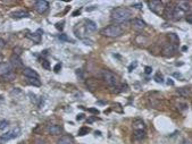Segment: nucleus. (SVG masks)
<instances>
[{"mask_svg":"<svg viewBox=\"0 0 192 144\" xmlns=\"http://www.w3.org/2000/svg\"><path fill=\"white\" fill-rule=\"evenodd\" d=\"M26 38L32 40L34 43H40V41H41V34H38V33H27L26 34Z\"/></svg>","mask_w":192,"mask_h":144,"instance_id":"nucleus-20","label":"nucleus"},{"mask_svg":"<svg viewBox=\"0 0 192 144\" xmlns=\"http://www.w3.org/2000/svg\"><path fill=\"white\" fill-rule=\"evenodd\" d=\"M89 111H90V113H96V115H98V113H99V110H98V109H95V108H90Z\"/></svg>","mask_w":192,"mask_h":144,"instance_id":"nucleus-36","label":"nucleus"},{"mask_svg":"<svg viewBox=\"0 0 192 144\" xmlns=\"http://www.w3.org/2000/svg\"><path fill=\"white\" fill-rule=\"evenodd\" d=\"M132 26H133V29L135 31H141V30H143L146 27V23L140 18H134L132 20Z\"/></svg>","mask_w":192,"mask_h":144,"instance_id":"nucleus-13","label":"nucleus"},{"mask_svg":"<svg viewBox=\"0 0 192 144\" xmlns=\"http://www.w3.org/2000/svg\"><path fill=\"white\" fill-rule=\"evenodd\" d=\"M19 134H21V128L19 127H15L12 131L2 134L0 136V142H6V141H9V140H13V138L17 137Z\"/></svg>","mask_w":192,"mask_h":144,"instance_id":"nucleus-5","label":"nucleus"},{"mask_svg":"<svg viewBox=\"0 0 192 144\" xmlns=\"http://www.w3.org/2000/svg\"><path fill=\"white\" fill-rule=\"evenodd\" d=\"M95 9H96V6H91L90 8H86V10H88V12H91V10H95Z\"/></svg>","mask_w":192,"mask_h":144,"instance_id":"nucleus-45","label":"nucleus"},{"mask_svg":"<svg viewBox=\"0 0 192 144\" xmlns=\"http://www.w3.org/2000/svg\"><path fill=\"white\" fill-rule=\"evenodd\" d=\"M173 76L174 77H177V78H182V75H181L180 73H174Z\"/></svg>","mask_w":192,"mask_h":144,"instance_id":"nucleus-43","label":"nucleus"},{"mask_svg":"<svg viewBox=\"0 0 192 144\" xmlns=\"http://www.w3.org/2000/svg\"><path fill=\"white\" fill-rule=\"evenodd\" d=\"M154 80L157 82V83H164V77H163V74H161V73H157V74L155 75Z\"/></svg>","mask_w":192,"mask_h":144,"instance_id":"nucleus-27","label":"nucleus"},{"mask_svg":"<svg viewBox=\"0 0 192 144\" xmlns=\"http://www.w3.org/2000/svg\"><path fill=\"white\" fill-rule=\"evenodd\" d=\"M59 39H60V40H63V41H70V38H67L65 34H60V35H59Z\"/></svg>","mask_w":192,"mask_h":144,"instance_id":"nucleus-35","label":"nucleus"},{"mask_svg":"<svg viewBox=\"0 0 192 144\" xmlns=\"http://www.w3.org/2000/svg\"><path fill=\"white\" fill-rule=\"evenodd\" d=\"M47 132L50 135H60L62 132H63V128L59 125H49L47 127Z\"/></svg>","mask_w":192,"mask_h":144,"instance_id":"nucleus-11","label":"nucleus"},{"mask_svg":"<svg viewBox=\"0 0 192 144\" xmlns=\"http://www.w3.org/2000/svg\"><path fill=\"white\" fill-rule=\"evenodd\" d=\"M151 72H152V68H151L150 66H147V67L144 68V73H146L147 75H149V74H151Z\"/></svg>","mask_w":192,"mask_h":144,"instance_id":"nucleus-34","label":"nucleus"},{"mask_svg":"<svg viewBox=\"0 0 192 144\" xmlns=\"http://www.w3.org/2000/svg\"><path fill=\"white\" fill-rule=\"evenodd\" d=\"M186 20H188L189 23H192V14H191V15H189V16L186 17Z\"/></svg>","mask_w":192,"mask_h":144,"instance_id":"nucleus-44","label":"nucleus"},{"mask_svg":"<svg viewBox=\"0 0 192 144\" xmlns=\"http://www.w3.org/2000/svg\"><path fill=\"white\" fill-rule=\"evenodd\" d=\"M131 16H132V13L126 7H117L111 12V18L116 23H125L131 18Z\"/></svg>","mask_w":192,"mask_h":144,"instance_id":"nucleus-1","label":"nucleus"},{"mask_svg":"<svg viewBox=\"0 0 192 144\" xmlns=\"http://www.w3.org/2000/svg\"><path fill=\"white\" fill-rule=\"evenodd\" d=\"M132 128L133 132H144L146 131V125L142 119H134L132 123Z\"/></svg>","mask_w":192,"mask_h":144,"instance_id":"nucleus-8","label":"nucleus"},{"mask_svg":"<svg viewBox=\"0 0 192 144\" xmlns=\"http://www.w3.org/2000/svg\"><path fill=\"white\" fill-rule=\"evenodd\" d=\"M100 34H103V37H107V38H117L123 34V29L118 25H109L103 27L100 31Z\"/></svg>","mask_w":192,"mask_h":144,"instance_id":"nucleus-2","label":"nucleus"},{"mask_svg":"<svg viewBox=\"0 0 192 144\" xmlns=\"http://www.w3.org/2000/svg\"><path fill=\"white\" fill-rule=\"evenodd\" d=\"M148 5H149V8L151 12H154L155 14L157 15H163L164 14V9L165 7L163 5L161 1H148Z\"/></svg>","mask_w":192,"mask_h":144,"instance_id":"nucleus-4","label":"nucleus"},{"mask_svg":"<svg viewBox=\"0 0 192 144\" xmlns=\"http://www.w3.org/2000/svg\"><path fill=\"white\" fill-rule=\"evenodd\" d=\"M1 100H2V96H1V95H0V102H1Z\"/></svg>","mask_w":192,"mask_h":144,"instance_id":"nucleus-49","label":"nucleus"},{"mask_svg":"<svg viewBox=\"0 0 192 144\" xmlns=\"http://www.w3.org/2000/svg\"><path fill=\"white\" fill-rule=\"evenodd\" d=\"M135 43H138L139 45H141V47H144V45L148 43V39L146 38L144 35L139 34V35H136V38H135Z\"/></svg>","mask_w":192,"mask_h":144,"instance_id":"nucleus-21","label":"nucleus"},{"mask_svg":"<svg viewBox=\"0 0 192 144\" xmlns=\"http://www.w3.org/2000/svg\"><path fill=\"white\" fill-rule=\"evenodd\" d=\"M168 39H169V43L173 44V45H176V44L180 42L179 37H177L175 33H169V34H168Z\"/></svg>","mask_w":192,"mask_h":144,"instance_id":"nucleus-22","label":"nucleus"},{"mask_svg":"<svg viewBox=\"0 0 192 144\" xmlns=\"http://www.w3.org/2000/svg\"><path fill=\"white\" fill-rule=\"evenodd\" d=\"M80 14H81V10H80V9H78V10H75V12H74V13L72 14V16H73V17H76L77 15H80Z\"/></svg>","mask_w":192,"mask_h":144,"instance_id":"nucleus-37","label":"nucleus"},{"mask_svg":"<svg viewBox=\"0 0 192 144\" xmlns=\"http://www.w3.org/2000/svg\"><path fill=\"white\" fill-rule=\"evenodd\" d=\"M83 118H84V115H83V113H78V115L76 116L77 120H82Z\"/></svg>","mask_w":192,"mask_h":144,"instance_id":"nucleus-38","label":"nucleus"},{"mask_svg":"<svg viewBox=\"0 0 192 144\" xmlns=\"http://www.w3.org/2000/svg\"><path fill=\"white\" fill-rule=\"evenodd\" d=\"M5 45H6V42H5L2 39H0V49H1V48H4Z\"/></svg>","mask_w":192,"mask_h":144,"instance_id":"nucleus-39","label":"nucleus"},{"mask_svg":"<svg viewBox=\"0 0 192 144\" xmlns=\"http://www.w3.org/2000/svg\"><path fill=\"white\" fill-rule=\"evenodd\" d=\"M177 93L180 95H182V96H188L189 94H190V90L188 88H181L177 90Z\"/></svg>","mask_w":192,"mask_h":144,"instance_id":"nucleus-24","label":"nucleus"},{"mask_svg":"<svg viewBox=\"0 0 192 144\" xmlns=\"http://www.w3.org/2000/svg\"><path fill=\"white\" fill-rule=\"evenodd\" d=\"M136 66H138V63H136V61H134V63L131 64V65L128 66V70H130V72H132V70H133V69H134Z\"/></svg>","mask_w":192,"mask_h":144,"instance_id":"nucleus-32","label":"nucleus"},{"mask_svg":"<svg viewBox=\"0 0 192 144\" xmlns=\"http://www.w3.org/2000/svg\"><path fill=\"white\" fill-rule=\"evenodd\" d=\"M101 77H103V82L108 85L109 88H117V85H118V77L114 73L105 69V70L101 72Z\"/></svg>","mask_w":192,"mask_h":144,"instance_id":"nucleus-3","label":"nucleus"},{"mask_svg":"<svg viewBox=\"0 0 192 144\" xmlns=\"http://www.w3.org/2000/svg\"><path fill=\"white\" fill-rule=\"evenodd\" d=\"M173 13H174V6L172 5H167L164 9V17L166 19H173Z\"/></svg>","mask_w":192,"mask_h":144,"instance_id":"nucleus-15","label":"nucleus"},{"mask_svg":"<svg viewBox=\"0 0 192 144\" xmlns=\"http://www.w3.org/2000/svg\"><path fill=\"white\" fill-rule=\"evenodd\" d=\"M10 65H12V67L15 69L23 68V63H22L19 56H17V55H13V56L10 57Z\"/></svg>","mask_w":192,"mask_h":144,"instance_id":"nucleus-10","label":"nucleus"},{"mask_svg":"<svg viewBox=\"0 0 192 144\" xmlns=\"http://www.w3.org/2000/svg\"><path fill=\"white\" fill-rule=\"evenodd\" d=\"M185 15V13L181 9V8H179L177 6L174 7V13H173V19L174 20H180V19L183 18V16Z\"/></svg>","mask_w":192,"mask_h":144,"instance_id":"nucleus-16","label":"nucleus"},{"mask_svg":"<svg viewBox=\"0 0 192 144\" xmlns=\"http://www.w3.org/2000/svg\"><path fill=\"white\" fill-rule=\"evenodd\" d=\"M62 67H63V65L60 63H58V64H56V66L53 67V70H55V73H58L60 69H62Z\"/></svg>","mask_w":192,"mask_h":144,"instance_id":"nucleus-31","label":"nucleus"},{"mask_svg":"<svg viewBox=\"0 0 192 144\" xmlns=\"http://www.w3.org/2000/svg\"><path fill=\"white\" fill-rule=\"evenodd\" d=\"M181 50H182V51H186V50H188V47H186V45H183V47L181 48Z\"/></svg>","mask_w":192,"mask_h":144,"instance_id":"nucleus-46","label":"nucleus"},{"mask_svg":"<svg viewBox=\"0 0 192 144\" xmlns=\"http://www.w3.org/2000/svg\"><path fill=\"white\" fill-rule=\"evenodd\" d=\"M21 144H23V143H21Z\"/></svg>","mask_w":192,"mask_h":144,"instance_id":"nucleus-51","label":"nucleus"},{"mask_svg":"<svg viewBox=\"0 0 192 144\" xmlns=\"http://www.w3.org/2000/svg\"><path fill=\"white\" fill-rule=\"evenodd\" d=\"M133 7L136 8V9H141V8H142V4H134Z\"/></svg>","mask_w":192,"mask_h":144,"instance_id":"nucleus-41","label":"nucleus"},{"mask_svg":"<svg viewBox=\"0 0 192 144\" xmlns=\"http://www.w3.org/2000/svg\"><path fill=\"white\" fill-rule=\"evenodd\" d=\"M15 77V75H14L13 73H10V74H8V75H6V76H4L2 78L5 80V81H13V78Z\"/></svg>","mask_w":192,"mask_h":144,"instance_id":"nucleus-30","label":"nucleus"},{"mask_svg":"<svg viewBox=\"0 0 192 144\" xmlns=\"http://www.w3.org/2000/svg\"><path fill=\"white\" fill-rule=\"evenodd\" d=\"M41 65H42V67L45 69H50V64L48 60H45V59H42L41 60Z\"/></svg>","mask_w":192,"mask_h":144,"instance_id":"nucleus-29","label":"nucleus"},{"mask_svg":"<svg viewBox=\"0 0 192 144\" xmlns=\"http://www.w3.org/2000/svg\"><path fill=\"white\" fill-rule=\"evenodd\" d=\"M26 83L30 84V85H33V86H40L41 85V82L38 78H26Z\"/></svg>","mask_w":192,"mask_h":144,"instance_id":"nucleus-23","label":"nucleus"},{"mask_svg":"<svg viewBox=\"0 0 192 144\" xmlns=\"http://www.w3.org/2000/svg\"><path fill=\"white\" fill-rule=\"evenodd\" d=\"M175 50H176V48H175V45L171 43H167L164 48H163V50H161V53H163V56L164 57H173L175 55Z\"/></svg>","mask_w":192,"mask_h":144,"instance_id":"nucleus-7","label":"nucleus"},{"mask_svg":"<svg viewBox=\"0 0 192 144\" xmlns=\"http://www.w3.org/2000/svg\"><path fill=\"white\" fill-rule=\"evenodd\" d=\"M133 136H134V140H142V138L146 136V131L144 132H134V133H133Z\"/></svg>","mask_w":192,"mask_h":144,"instance_id":"nucleus-25","label":"nucleus"},{"mask_svg":"<svg viewBox=\"0 0 192 144\" xmlns=\"http://www.w3.org/2000/svg\"><path fill=\"white\" fill-rule=\"evenodd\" d=\"M89 132H90V129L88 127H82V128L78 131V135H80V136H84V135L88 134Z\"/></svg>","mask_w":192,"mask_h":144,"instance_id":"nucleus-28","label":"nucleus"},{"mask_svg":"<svg viewBox=\"0 0 192 144\" xmlns=\"http://www.w3.org/2000/svg\"><path fill=\"white\" fill-rule=\"evenodd\" d=\"M56 27H57L58 30H60V31H62V30H63V24H60V23H57V24H56Z\"/></svg>","mask_w":192,"mask_h":144,"instance_id":"nucleus-42","label":"nucleus"},{"mask_svg":"<svg viewBox=\"0 0 192 144\" xmlns=\"http://www.w3.org/2000/svg\"><path fill=\"white\" fill-rule=\"evenodd\" d=\"M97 30V24L91 20V19H86L85 20V25H84V31L86 33H93Z\"/></svg>","mask_w":192,"mask_h":144,"instance_id":"nucleus-12","label":"nucleus"},{"mask_svg":"<svg viewBox=\"0 0 192 144\" xmlns=\"http://www.w3.org/2000/svg\"><path fill=\"white\" fill-rule=\"evenodd\" d=\"M34 9L39 14H45L49 9V2L45 0H38L34 2Z\"/></svg>","mask_w":192,"mask_h":144,"instance_id":"nucleus-6","label":"nucleus"},{"mask_svg":"<svg viewBox=\"0 0 192 144\" xmlns=\"http://www.w3.org/2000/svg\"><path fill=\"white\" fill-rule=\"evenodd\" d=\"M57 144H74V140L70 135H64L58 140Z\"/></svg>","mask_w":192,"mask_h":144,"instance_id":"nucleus-18","label":"nucleus"},{"mask_svg":"<svg viewBox=\"0 0 192 144\" xmlns=\"http://www.w3.org/2000/svg\"><path fill=\"white\" fill-rule=\"evenodd\" d=\"M1 59H2V56H1V55H0V61H1Z\"/></svg>","mask_w":192,"mask_h":144,"instance_id":"nucleus-50","label":"nucleus"},{"mask_svg":"<svg viewBox=\"0 0 192 144\" xmlns=\"http://www.w3.org/2000/svg\"><path fill=\"white\" fill-rule=\"evenodd\" d=\"M12 65L8 63H0V76L4 77V76L8 75L12 73Z\"/></svg>","mask_w":192,"mask_h":144,"instance_id":"nucleus-9","label":"nucleus"},{"mask_svg":"<svg viewBox=\"0 0 192 144\" xmlns=\"http://www.w3.org/2000/svg\"><path fill=\"white\" fill-rule=\"evenodd\" d=\"M23 75L25 76L26 78H38L39 80V74L32 68H24L23 69Z\"/></svg>","mask_w":192,"mask_h":144,"instance_id":"nucleus-14","label":"nucleus"},{"mask_svg":"<svg viewBox=\"0 0 192 144\" xmlns=\"http://www.w3.org/2000/svg\"><path fill=\"white\" fill-rule=\"evenodd\" d=\"M30 16V14L25 12V10H18V12H14L12 13V17L15 19H21V18H26V17H29Z\"/></svg>","mask_w":192,"mask_h":144,"instance_id":"nucleus-17","label":"nucleus"},{"mask_svg":"<svg viewBox=\"0 0 192 144\" xmlns=\"http://www.w3.org/2000/svg\"><path fill=\"white\" fill-rule=\"evenodd\" d=\"M177 7L181 8L184 13H186V12H189L190 8H191V2H190V1H179V2H177Z\"/></svg>","mask_w":192,"mask_h":144,"instance_id":"nucleus-19","label":"nucleus"},{"mask_svg":"<svg viewBox=\"0 0 192 144\" xmlns=\"http://www.w3.org/2000/svg\"><path fill=\"white\" fill-rule=\"evenodd\" d=\"M166 83H167V85H171V86H173V85H174V82L172 81L171 78H168V80L166 81Z\"/></svg>","mask_w":192,"mask_h":144,"instance_id":"nucleus-40","label":"nucleus"},{"mask_svg":"<svg viewBox=\"0 0 192 144\" xmlns=\"http://www.w3.org/2000/svg\"><path fill=\"white\" fill-rule=\"evenodd\" d=\"M96 117H93V118H90L89 120H88V121H89V123H92V121H93V120H96Z\"/></svg>","mask_w":192,"mask_h":144,"instance_id":"nucleus-47","label":"nucleus"},{"mask_svg":"<svg viewBox=\"0 0 192 144\" xmlns=\"http://www.w3.org/2000/svg\"><path fill=\"white\" fill-rule=\"evenodd\" d=\"M181 144H186V142H185V141H183V142H182Z\"/></svg>","mask_w":192,"mask_h":144,"instance_id":"nucleus-48","label":"nucleus"},{"mask_svg":"<svg viewBox=\"0 0 192 144\" xmlns=\"http://www.w3.org/2000/svg\"><path fill=\"white\" fill-rule=\"evenodd\" d=\"M34 144H45V143L42 138L39 137V138H35V140H34Z\"/></svg>","mask_w":192,"mask_h":144,"instance_id":"nucleus-33","label":"nucleus"},{"mask_svg":"<svg viewBox=\"0 0 192 144\" xmlns=\"http://www.w3.org/2000/svg\"><path fill=\"white\" fill-rule=\"evenodd\" d=\"M8 126H9V121H8V120H6V119H2V120H0V131H4V129H6Z\"/></svg>","mask_w":192,"mask_h":144,"instance_id":"nucleus-26","label":"nucleus"}]
</instances>
